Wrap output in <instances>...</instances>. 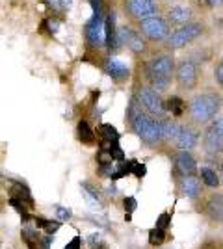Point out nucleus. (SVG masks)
Here are the masks:
<instances>
[{
	"label": "nucleus",
	"mask_w": 223,
	"mask_h": 249,
	"mask_svg": "<svg viewBox=\"0 0 223 249\" xmlns=\"http://www.w3.org/2000/svg\"><path fill=\"white\" fill-rule=\"evenodd\" d=\"M127 119L130 124V130L138 136L139 140L147 147H156L164 142L162 138V121L160 117L147 114L143 106L138 103L136 95L130 99L127 110Z\"/></svg>",
	"instance_id": "nucleus-1"
},
{
	"label": "nucleus",
	"mask_w": 223,
	"mask_h": 249,
	"mask_svg": "<svg viewBox=\"0 0 223 249\" xmlns=\"http://www.w3.org/2000/svg\"><path fill=\"white\" fill-rule=\"evenodd\" d=\"M223 106L222 95L214 91H203V93L193 95L188 103V115L191 123L197 126H206L218 117Z\"/></svg>",
	"instance_id": "nucleus-2"
},
{
	"label": "nucleus",
	"mask_w": 223,
	"mask_h": 249,
	"mask_svg": "<svg viewBox=\"0 0 223 249\" xmlns=\"http://www.w3.org/2000/svg\"><path fill=\"white\" fill-rule=\"evenodd\" d=\"M175 69H177V62L171 54L153 56L143 65V73H145L147 84L151 88H154L156 91H166L170 88Z\"/></svg>",
	"instance_id": "nucleus-3"
},
{
	"label": "nucleus",
	"mask_w": 223,
	"mask_h": 249,
	"mask_svg": "<svg viewBox=\"0 0 223 249\" xmlns=\"http://www.w3.org/2000/svg\"><path fill=\"white\" fill-rule=\"evenodd\" d=\"M203 34H205V24L199 21H191L184 26H177L175 30H171L166 47L171 51H179V49L191 45L195 39H199Z\"/></svg>",
	"instance_id": "nucleus-4"
},
{
	"label": "nucleus",
	"mask_w": 223,
	"mask_h": 249,
	"mask_svg": "<svg viewBox=\"0 0 223 249\" xmlns=\"http://www.w3.org/2000/svg\"><path fill=\"white\" fill-rule=\"evenodd\" d=\"M170 21L168 19H164L162 15H151L147 19H143V21L138 22V30L147 37V41H153V43H166L168 41V37H170Z\"/></svg>",
	"instance_id": "nucleus-5"
},
{
	"label": "nucleus",
	"mask_w": 223,
	"mask_h": 249,
	"mask_svg": "<svg viewBox=\"0 0 223 249\" xmlns=\"http://www.w3.org/2000/svg\"><path fill=\"white\" fill-rule=\"evenodd\" d=\"M84 39L87 49H101L103 45H106V15L95 13L91 15V19L86 22L84 26Z\"/></svg>",
	"instance_id": "nucleus-6"
},
{
	"label": "nucleus",
	"mask_w": 223,
	"mask_h": 249,
	"mask_svg": "<svg viewBox=\"0 0 223 249\" xmlns=\"http://www.w3.org/2000/svg\"><path fill=\"white\" fill-rule=\"evenodd\" d=\"M136 99H138V103L143 106V110L147 112V114L154 115V117H164V114L168 112V108H166V103H164V99H162V95L160 91H156L154 88H151V86H139L138 91H136Z\"/></svg>",
	"instance_id": "nucleus-7"
},
{
	"label": "nucleus",
	"mask_w": 223,
	"mask_h": 249,
	"mask_svg": "<svg viewBox=\"0 0 223 249\" xmlns=\"http://www.w3.org/2000/svg\"><path fill=\"white\" fill-rule=\"evenodd\" d=\"M117 43H119V49L127 47L134 54H145L149 51L147 37L139 30L132 28V26H127V24L117 28Z\"/></svg>",
	"instance_id": "nucleus-8"
},
{
	"label": "nucleus",
	"mask_w": 223,
	"mask_h": 249,
	"mask_svg": "<svg viewBox=\"0 0 223 249\" xmlns=\"http://www.w3.org/2000/svg\"><path fill=\"white\" fill-rule=\"evenodd\" d=\"M199 78V69H197V63L193 62L191 58H182L181 62L177 63V69H175V82L179 86L181 91H191Z\"/></svg>",
	"instance_id": "nucleus-9"
},
{
	"label": "nucleus",
	"mask_w": 223,
	"mask_h": 249,
	"mask_svg": "<svg viewBox=\"0 0 223 249\" xmlns=\"http://www.w3.org/2000/svg\"><path fill=\"white\" fill-rule=\"evenodd\" d=\"M203 149H205L206 155H220V153H223V115L216 117L212 123H208L205 126Z\"/></svg>",
	"instance_id": "nucleus-10"
},
{
	"label": "nucleus",
	"mask_w": 223,
	"mask_h": 249,
	"mask_svg": "<svg viewBox=\"0 0 223 249\" xmlns=\"http://www.w3.org/2000/svg\"><path fill=\"white\" fill-rule=\"evenodd\" d=\"M123 8L128 19L132 21H143L151 15H156V2L154 0H123Z\"/></svg>",
	"instance_id": "nucleus-11"
},
{
	"label": "nucleus",
	"mask_w": 223,
	"mask_h": 249,
	"mask_svg": "<svg viewBox=\"0 0 223 249\" xmlns=\"http://www.w3.org/2000/svg\"><path fill=\"white\" fill-rule=\"evenodd\" d=\"M103 69H104V73L114 80V82L121 84L125 82L128 78V74H130V69H128V65L125 62H121V60H117L114 56H108L104 58V62H103Z\"/></svg>",
	"instance_id": "nucleus-12"
},
{
	"label": "nucleus",
	"mask_w": 223,
	"mask_h": 249,
	"mask_svg": "<svg viewBox=\"0 0 223 249\" xmlns=\"http://www.w3.org/2000/svg\"><path fill=\"white\" fill-rule=\"evenodd\" d=\"M173 162H175L177 173L182 177L195 175V171H197V162L190 151H179L173 158Z\"/></svg>",
	"instance_id": "nucleus-13"
},
{
	"label": "nucleus",
	"mask_w": 223,
	"mask_h": 249,
	"mask_svg": "<svg viewBox=\"0 0 223 249\" xmlns=\"http://www.w3.org/2000/svg\"><path fill=\"white\" fill-rule=\"evenodd\" d=\"M170 24H175V26H184L188 22L193 21V10L186 4H175L168 10V17H166Z\"/></svg>",
	"instance_id": "nucleus-14"
},
{
	"label": "nucleus",
	"mask_w": 223,
	"mask_h": 249,
	"mask_svg": "<svg viewBox=\"0 0 223 249\" xmlns=\"http://www.w3.org/2000/svg\"><path fill=\"white\" fill-rule=\"evenodd\" d=\"M197 143H199V132H197V128L188 126V124H182L181 134L175 140V147L179 151H191L193 147H197Z\"/></svg>",
	"instance_id": "nucleus-15"
},
{
	"label": "nucleus",
	"mask_w": 223,
	"mask_h": 249,
	"mask_svg": "<svg viewBox=\"0 0 223 249\" xmlns=\"http://www.w3.org/2000/svg\"><path fill=\"white\" fill-rule=\"evenodd\" d=\"M205 212H206V216L212 219V221L223 223V196L222 194H214V196H208V197H206Z\"/></svg>",
	"instance_id": "nucleus-16"
},
{
	"label": "nucleus",
	"mask_w": 223,
	"mask_h": 249,
	"mask_svg": "<svg viewBox=\"0 0 223 249\" xmlns=\"http://www.w3.org/2000/svg\"><path fill=\"white\" fill-rule=\"evenodd\" d=\"M181 192L182 196H186L188 199L195 201L201 194V182L195 175H188L181 178Z\"/></svg>",
	"instance_id": "nucleus-17"
},
{
	"label": "nucleus",
	"mask_w": 223,
	"mask_h": 249,
	"mask_svg": "<svg viewBox=\"0 0 223 249\" xmlns=\"http://www.w3.org/2000/svg\"><path fill=\"white\" fill-rule=\"evenodd\" d=\"M117 28L116 26V13L110 11L106 13V49L110 51V54L119 49V43H117Z\"/></svg>",
	"instance_id": "nucleus-18"
},
{
	"label": "nucleus",
	"mask_w": 223,
	"mask_h": 249,
	"mask_svg": "<svg viewBox=\"0 0 223 249\" xmlns=\"http://www.w3.org/2000/svg\"><path fill=\"white\" fill-rule=\"evenodd\" d=\"M160 121H162V138H164V142H173L175 143V140L181 134L182 124L179 121H175V119H171V117H162Z\"/></svg>",
	"instance_id": "nucleus-19"
},
{
	"label": "nucleus",
	"mask_w": 223,
	"mask_h": 249,
	"mask_svg": "<svg viewBox=\"0 0 223 249\" xmlns=\"http://www.w3.org/2000/svg\"><path fill=\"white\" fill-rule=\"evenodd\" d=\"M80 192L86 199V205L91 210H103V201L99 197L95 188L89 186V182H80Z\"/></svg>",
	"instance_id": "nucleus-20"
},
{
	"label": "nucleus",
	"mask_w": 223,
	"mask_h": 249,
	"mask_svg": "<svg viewBox=\"0 0 223 249\" xmlns=\"http://www.w3.org/2000/svg\"><path fill=\"white\" fill-rule=\"evenodd\" d=\"M10 197H17L24 201L26 205H30V208L34 207V199H32V194H30V190L21 184V182H11L10 184Z\"/></svg>",
	"instance_id": "nucleus-21"
},
{
	"label": "nucleus",
	"mask_w": 223,
	"mask_h": 249,
	"mask_svg": "<svg viewBox=\"0 0 223 249\" xmlns=\"http://www.w3.org/2000/svg\"><path fill=\"white\" fill-rule=\"evenodd\" d=\"M99 138H101V145L108 147L112 142H119V132L116 130V126L103 123L99 126Z\"/></svg>",
	"instance_id": "nucleus-22"
},
{
	"label": "nucleus",
	"mask_w": 223,
	"mask_h": 249,
	"mask_svg": "<svg viewBox=\"0 0 223 249\" xmlns=\"http://www.w3.org/2000/svg\"><path fill=\"white\" fill-rule=\"evenodd\" d=\"M22 240L26 242V246L28 249H43L41 248V236H39V232H37V227H28V225H24L22 229Z\"/></svg>",
	"instance_id": "nucleus-23"
},
{
	"label": "nucleus",
	"mask_w": 223,
	"mask_h": 249,
	"mask_svg": "<svg viewBox=\"0 0 223 249\" xmlns=\"http://www.w3.org/2000/svg\"><path fill=\"white\" fill-rule=\"evenodd\" d=\"M166 108H168V112H170L173 117H181L184 114V110H188V104L182 101L179 95H173L168 104H166Z\"/></svg>",
	"instance_id": "nucleus-24"
},
{
	"label": "nucleus",
	"mask_w": 223,
	"mask_h": 249,
	"mask_svg": "<svg viewBox=\"0 0 223 249\" xmlns=\"http://www.w3.org/2000/svg\"><path fill=\"white\" fill-rule=\"evenodd\" d=\"M35 227L43 229L47 234H56L58 229L62 227L60 219H45V218H35Z\"/></svg>",
	"instance_id": "nucleus-25"
},
{
	"label": "nucleus",
	"mask_w": 223,
	"mask_h": 249,
	"mask_svg": "<svg viewBox=\"0 0 223 249\" xmlns=\"http://www.w3.org/2000/svg\"><path fill=\"white\" fill-rule=\"evenodd\" d=\"M201 180L205 186L218 188L220 186V177L214 171L212 167H201Z\"/></svg>",
	"instance_id": "nucleus-26"
},
{
	"label": "nucleus",
	"mask_w": 223,
	"mask_h": 249,
	"mask_svg": "<svg viewBox=\"0 0 223 249\" xmlns=\"http://www.w3.org/2000/svg\"><path fill=\"white\" fill-rule=\"evenodd\" d=\"M78 138H80V142H84L87 145L95 142V134H93V130L89 128V124L86 123V121L78 123Z\"/></svg>",
	"instance_id": "nucleus-27"
},
{
	"label": "nucleus",
	"mask_w": 223,
	"mask_h": 249,
	"mask_svg": "<svg viewBox=\"0 0 223 249\" xmlns=\"http://www.w3.org/2000/svg\"><path fill=\"white\" fill-rule=\"evenodd\" d=\"M10 205L19 212V216H21L22 221H28V219H30V212H28L30 205H26L24 201H21V199H17V197H10Z\"/></svg>",
	"instance_id": "nucleus-28"
},
{
	"label": "nucleus",
	"mask_w": 223,
	"mask_h": 249,
	"mask_svg": "<svg viewBox=\"0 0 223 249\" xmlns=\"http://www.w3.org/2000/svg\"><path fill=\"white\" fill-rule=\"evenodd\" d=\"M132 167H134V160H130V162H121V164L116 167V171H114V175H112V180H117V178H123V177L130 175V173H132Z\"/></svg>",
	"instance_id": "nucleus-29"
},
{
	"label": "nucleus",
	"mask_w": 223,
	"mask_h": 249,
	"mask_svg": "<svg viewBox=\"0 0 223 249\" xmlns=\"http://www.w3.org/2000/svg\"><path fill=\"white\" fill-rule=\"evenodd\" d=\"M47 6L56 13H64L73 6V0H45Z\"/></svg>",
	"instance_id": "nucleus-30"
},
{
	"label": "nucleus",
	"mask_w": 223,
	"mask_h": 249,
	"mask_svg": "<svg viewBox=\"0 0 223 249\" xmlns=\"http://www.w3.org/2000/svg\"><path fill=\"white\" fill-rule=\"evenodd\" d=\"M164 240H166V231H162V229H158V227L149 231V244H151V246H160Z\"/></svg>",
	"instance_id": "nucleus-31"
},
{
	"label": "nucleus",
	"mask_w": 223,
	"mask_h": 249,
	"mask_svg": "<svg viewBox=\"0 0 223 249\" xmlns=\"http://www.w3.org/2000/svg\"><path fill=\"white\" fill-rule=\"evenodd\" d=\"M54 214H56V218L60 219V221H69V219L73 218L71 210L62 207V205H54Z\"/></svg>",
	"instance_id": "nucleus-32"
},
{
	"label": "nucleus",
	"mask_w": 223,
	"mask_h": 249,
	"mask_svg": "<svg viewBox=\"0 0 223 249\" xmlns=\"http://www.w3.org/2000/svg\"><path fill=\"white\" fill-rule=\"evenodd\" d=\"M87 248L89 249H104V240L101 238V234H91L87 238Z\"/></svg>",
	"instance_id": "nucleus-33"
},
{
	"label": "nucleus",
	"mask_w": 223,
	"mask_h": 249,
	"mask_svg": "<svg viewBox=\"0 0 223 249\" xmlns=\"http://www.w3.org/2000/svg\"><path fill=\"white\" fill-rule=\"evenodd\" d=\"M170 225H171V214H170V212H164V214L156 219V225H154V227L166 231V229H170Z\"/></svg>",
	"instance_id": "nucleus-34"
},
{
	"label": "nucleus",
	"mask_w": 223,
	"mask_h": 249,
	"mask_svg": "<svg viewBox=\"0 0 223 249\" xmlns=\"http://www.w3.org/2000/svg\"><path fill=\"white\" fill-rule=\"evenodd\" d=\"M123 208H125L127 214H132V212L138 208V201L132 197V196H128V197L123 199Z\"/></svg>",
	"instance_id": "nucleus-35"
},
{
	"label": "nucleus",
	"mask_w": 223,
	"mask_h": 249,
	"mask_svg": "<svg viewBox=\"0 0 223 249\" xmlns=\"http://www.w3.org/2000/svg\"><path fill=\"white\" fill-rule=\"evenodd\" d=\"M214 80H216V84L223 89V60L218 63L216 69H214Z\"/></svg>",
	"instance_id": "nucleus-36"
},
{
	"label": "nucleus",
	"mask_w": 223,
	"mask_h": 249,
	"mask_svg": "<svg viewBox=\"0 0 223 249\" xmlns=\"http://www.w3.org/2000/svg\"><path fill=\"white\" fill-rule=\"evenodd\" d=\"M132 173L138 177V178H141V177H145V173H147V167H145V164H139V162H136V160H134Z\"/></svg>",
	"instance_id": "nucleus-37"
},
{
	"label": "nucleus",
	"mask_w": 223,
	"mask_h": 249,
	"mask_svg": "<svg viewBox=\"0 0 223 249\" xmlns=\"http://www.w3.org/2000/svg\"><path fill=\"white\" fill-rule=\"evenodd\" d=\"M89 4H91V10L95 11V13H103L104 11V0H89Z\"/></svg>",
	"instance_id": "nucleus-38"
},
{
	"label": "nucleus",
	"mask_w": 223,
	"mask_h": 249,
	"mask_svg": "<svg viewBox=\"0 0 223 249\" xmlns=\"http://www.w3.org/2000/svg\"><path fill=\"white\" fill-rule=\"evenodd\" d=\"M80 248H82V238H80V236H74L64 249H80Z\"/></svg>",
	"instance_id": "nucleus-39"
},
{
	"label": "nucleus",
	"mask_w": 223,
	"mask_h": 249,
	"mask_svg": "<svg viewBox=\"0 0 223 249\" xmlns=\"http://www.w3.org/2000/svg\"><path fill=\"white\" fill-rule=\"evenodd\" d=\"M47 26H49V32H51V34H56L58 28H60V21H56V19H49V21H47Z\"/></svg>",
	"instance_id": "nucleus-40"
},
{
	"label": "nucleus",
	"mask_w": 223,
	"mask_h": 249,
	"mask_svg": "<svg viewBox=\"0 0 223 249\" xmlns=\"http://www.w3.org/2000/svg\"><path fill=\"white\" fill-rule=\"evenodd\" d=\"M51 244H52V234H47L41 238V248L43 249H51Z\"/></svg>",
	"instance_id": "nucleus-41"
},
{
	"label": "nucleus",
	"mask_w": 223,
	"mask_h": 249,
	"mask_svg": "<svg viewBox=\"0 0 223 249\" xmlns=\"http://www.w3.org/2000/svg\"><path fill=\"white\" fill-rule=\"evenodd\" d=\"M206 4H208L210 8H216V6H222L223 0H206Z\"/></svg>",
	"instance_id": "nucleus-42"
},
{
	"label": "nucleus",
	"mask_w": 223,
	"mask_h": 249,
	"mask_svg": "<svg viewBox=\"0 0 223 249\" xmlns=\"http://www.w3.org/2000/svg\"><path fill=\"white\" fill-rule=\"evenodd\" d=\"M220 171H222V177H223V160H222V164H220Z\"/></svg>",
	"instance_id": "nucleus-43"
},
{
	"label": "nucleus",
	"mask_w": 223,
	"mask_h": 249,
	"mask_svg": "<svg viewBox=\"0 0 223 249\" xmlns=\"http://www.w3.org/2000/svg\"><path fill=\"white\" fill-rule=\"evenodd\" d=\"M166 2H173V0H166Z\"/></svg>",
	"instance_id": "nucleus-44"
}]
</instances>
